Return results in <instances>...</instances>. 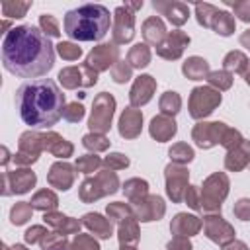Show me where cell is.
<instances>
[{
  "mask_svg": "<svg viewBox=\"0 0 250 250\" xmlns=\"http://www.w3.org/2000/svg\"><path fill=\"white\" fill-rule=\"evenodd\" d=\"M2 62L8 72L20 78H37L55 64L51 39L35 25H18L6 31L2 41Z\"/></svg>",
  "mask_w": 250,
  "mask_h": 250,
  "instance_id": "6da1fadb",
  "label": "cell"
},
{
  "mask_svg": "<svg viewBox=\"0 0 250 250\" xmlns=\"http://www.w3.org/2000/svg\"><path fill=\"white\" fill-rule=\"evenodd\" d=\"M16 107L31 129H49L62 117L64 94L51 78H37L16 90Z\"/></svg>",
  "mask_w": 250,
  "mask_h": 250,
  "instance_id": "7a4b0ae2",
  "label": "cell"
},
{
  "mask_svg": "<svg viewBox=\"0 0 250 250\" xmlns=\"http://www.w3.org/2000/svg\"><path fill=\"white\" fill-rule=\"evenodd\" d=\"M111 16L109 10L102 4H84L74 10H68L62 27L70 39L76 41H100L109 31Z\"/></svg>",
  "mask_w": 250,
  "mask_h": 250,
  "instance_id": "3957f363",
  "label": "cell"
},
{
  "mask_svg": "<svg viewBox=\"0 0 250 250\" xmlns=\"http://www.w3.org/2000/svg\"><path fill=\"white\" fill-rule=\"evenodd\" d=\"M117 188H119L117 176L111 170H102V172H98L96 178H88V180L82 182V186H80V199L90 203V201H96L102 195L115 193Z\"/></svg>",
  "mask_w": 250,
  "mask_h": 250,
  "instance_id": "277c9868",
  "label": "cell"
},
{
  "mask_svg": "<svg viewBox=\"0 0 250 250\" xmlns=\"http://www.w3.org/2000/svg\"><path fill=\"white\" fill-rule=\"evenodd\" d=\"M229 193V178L221 172L209 176L201 188V209L205 211H219L221 201Z\"/></svg>",
  "mask_w": 250,
  "mask_h": 250,
  "instance_id": "5b68a950",
  "label": "cell"
},
{
  "mask_svg": "<svg viewBox=\"0 0 250 250\" xmlns=\"http://www.w3.org/2000/svg\"><path fill=\"white\" fill-rule=\"evenodd\" d=\"M113 109H115L113 96H109L107 92H102L100 96H96L94 105H92V115H90V121H88L90 131L92 133H102V135L105 131H109Z\"/></svg>",
  "mask_w": 250,
  "mask_h": 250,
  "instance_id": "8992f818",
  "label": "cell"
},
{
  "mask_svg": "<svg viewBox=\"0 0 250 250\" xmlns=\"http://www.w3.org/2000/svg\"><path fill=\"white\" fill-rule=\"evenodd\" d=\"M221 104V94L219 90H213L209 86H199L193 88L189 96V115L193 119H203L207 117L217 105Z\"/></svg>",
  "mask_w": 250,
  "mask_h": 250,
  "instance_id": "52a82bcc",
  "label": "cell"
},
{
  "mask_svg": "<svg viewBox=\"0 0 250 250\" xmlns=\"http://www.w3.org/2000/svg\"><path fill=\"white\" fill-rule=\"evenodd\" d=\"M113 45L129 43L135 35V12L127 6H119L113 12Z\"/></svg>",
  "mask_w": 250,
  "mask_h": 250,
  "instance_id": "ba28073f",
  "label": "cell"
},
{
  "mask_svg": "<svg viewBox=\"0 0 250 250\" xmlns=\"http://www.w3.org/2000/svg\"><path fill=\"white\" fill-rule=\"evenodd\" d=\"M59 82L70 90L78 86H94L98 82V72L86 62L82 66H66L59 72Z\"/></svg>",
  "mask_w": 250,
  "mask_h": 250,
  "instance_id": "9c48e42d",
  "label": "cell"
},
{
  "mask_svg": "<svg viewBox=\"0 0 250 250\" xmlns=\"http://www.w3.org/2000/svg\"><path fill=\"white\" fill-rule=\"evenodd\" d=\"M188 176L189 174L182 164H168L166 166V191L174 203H180L184 199L186 189L189 188Z\"/></svg>",
  "mask_w": 250,
  "mask_h": 250,
  "instance_id": "30bf717a",
  "label": "cell"
},
{
  "mask_svg": "<svg viewBox=\"0 0 250 250\" xmlns=\"http://www.w3.org/2000/svg\"><path fill=\"white\" fill-rule=\"evenodd\" d=\"M2 182H4V189H2L4 195H10V193H25V191H29V188L35 186L37 176L31 170L21 168V170H14V172H4Z\"/></svg>",
  "mask_w": 250,
  "mask_h": 250,
  "instance_id": "8fae6325",
  "label": "cell"
},
{
  "mask_svg": "<svg viewBox=\"0 0 250 250\" xmlns=\"http://www.w3.org/2000/svg\"><path fill=\"white\" fill-rule=\"evenodd\" d=\"M229 127L221 121H213V123H197L193 127V141L197 146L201 148H211L213 145L223 141V135Z\"/></svg>",
  "mask_w": 250,
  "mask_h": 250,
  "instance_id": "7c38bea8",
  "label": "cell"
},
{
  "mask_svg": "<svg viewBox=\"0 0 250 250\" xmlns=\"http://www.w3.org/2000/svg\"><path fill=\"white\" fill-rule=\"evenodd\" d=\"M117 61H119V49H117L115 45H109V43L94 47V49L90 51V55L86 57V64H88L90 68H94L96 72L113 66Z\"/></svg>",
  "mask_w": 250,
  "mask_h": 250,
  "instance_id": "4fadbf2b",
  "label": "cell"
},
{
  "mask_svg": "<svg viewBox=\"0 0 250 250\" xmlns=\"http://www.w3.org/2000/svg\"><path fill=\"white\" fill-rule=\"evenodd\" d=\"M203 229L205 234L217 244H227L234 238V229L221 215H207L203 219Z\"/></svg>",
  "mask_w": 250,
  "mask_h": 250,
  "instance_id": "5bb4252c",
  "label": "cell"
},
{
  "mask_svg": "<svg viewBox=\"0 0 250 250\" xmlns=\"http://www.w3.org/2000/svg\"><path fill=\"white\" fill-rule=\"evenodd\" d=\"M189 45V35H186L184 31L180 29H174L166 35V39L156 47V53L162 57V59H168V61H174L178 57H182L184 49Z\"/></svg>",
  "mask_w": 250,
  "mask_h": 250,
  "instance_id": "9a60e30c",
  "label": "cell"
},
{
  "mask_svg": "<svg viewBox=\"0 0 250 250\" xmlns=\"http://www.w3.org/2000/svg\"><path fill=\"white\" fill-rule=\"evenodd\" d=\"M133 213L137 221L148 223V221H158L164 215V201L158 195H146L143 201L133 205Z\"/></svg>",
  "mask_w": 250,
  "mask_h": 250,
  "instance_id": "2e32d148",
  "label": "cell"
},
{
  "mask_svg": "<svg viewBox=\"0 0 250 250\" xmlns=\"http://www.w3.org/2000/svg\"><path fill=\"white\" fill-rule=\"evenodd\" d=\"M154 88H156V82L152 76L148 74H143L135 80L131 92H129V100H131V105L133 107H141L145 105L146 102H150L152 94H154Z\"/></svg>",
  "mask_w": 250,
  "mask_h": 250,
  "instance_id": "e0dca14e",
  "label": "cell"
},
{
  "mask_svg": "<svg viewBox=\"0 0 250 250\" xmlns=\"http://www.w3.org/2000/svg\"><path fill=\"white\" fill-rule=\"evenodd\" d=\"M152 8L156 12H160L162 16H166L172 25H184L189 18V8H188V4H182V2H158V0H154Z\"/></svg>",
  "mask_w": 250,
  "mask_h": 250,
  "instance_id": "ac0fdd59",
  "label": "cell"
},
{
  "mask_svg": "<svg viewBox=\"0 0 250 250\" xmlns=\"http://www.w3.org/2000/svg\"><path fill=\"white\" fill-rule=\"evenodd\" d=\"M47 182L53 186V188H59V189H68L74 182V168L68 164V162H55L47 174Z\"/></svg>",
  "mask_w": 250,
  "mask_h": 250,
  "instance_id": "d6986e66",
  "label": "cell"
},
{
  "mask_svg": "<svg viewBox=\"0 0 250 250\" xmlns=\"http://www.w3.org/2000/svg\"><path fill=\"white\" fill-rule=\"evenodd\" d=\"M141 125H143V115L133 107L125 109L119 117V133L125 139H135L141 133Z\"/></svg>",
  "mask_w": 250,
  "mask_h": 250,
  "instance_id": "ffe728a7",
  "label": "cell"
},
{
  "mask_svg": "<svg viewBox=\"0 0 250 250\" xmlns=\"http://www.w3.org/2000/svg\"><path fill=\"white\" fill-rule=\"evenodd\" d=\"M201 229V221L193 215H188V213H178L174 217V221L170 223V230L176 234V236H191L195 232H199Z\"/></svg>",
  "mask_w": 250,
  "mask_h": 250,
  "instance_id": "44dd1931",
  "label": "cell"
},
{
  "mask_svg": "<svg viewBox=\"0 0 250 250\" xmlns=\"http://www.w3.org/2000/svg\"><path fill=\"white\" fill-rule=\"evenodd\" d=\"M166 35H168V31H166V27H164V21H162L158 16H152V18H148V20L143 23V37H145L146 43L158 47V45L166 39Z\"/></svg>",
  "mask_w": 250,
  "mask_h": 250,
  "instance_id": "7402d4cb",
  "label": "cell"
},
{
  "mask_svg": "<svg viewBox=\"0 0 250 250\" xmlns=\"http://www.w3.org/2000/svg\"><path fill=\"white\" fill-rule=\"evenodd\" d=\"M176 129H178V127H176L174 119L168 117V115H156V117H152V121H150V135H152L156 141H160V143L172 139V137L176 135Z\"/></svg>",
  "mask_w": 250,
  "mask_h": 250,
  "instance_id": "603a6c76",
  "label": "cell"
},
{
  "mask_svg": "<svg viewBox=\"0 0 250 250\" xmlns=\"http://www.w3.org/2000/svg\"><path fill=\"white\" fill-rule=\"evenodd\" d=\"M43 221L49 227H53L57 232H61V234H70V232H78L80 230V221L70 219V217H64L61 213H55V211L45 213Z\"/></svg>",
  "mask_w": 250,
  "mask_h": 250,
  "instance_id": "cb8c5ba5",
  "label": "cell"
},
{
  "mask_svg": "<svg viewBox=\"0 0 250 250\" xmlns=\"http://www.w3.org/2000/svg\"><path fill=\"white\" fill-rule=\"evenodd\" d=\"M248 162H250V143L248 141H242L238 146H234L232 150H229L227 160H225V166H227V170L238 172Z\"/></svg>",
  "mask_w": 250,
  "mask_h": 250,
  "instance_id": "d4e9b609",
  "label": "cell"
},
{
  "mask_svg": "<svg viewBox=\"0 0 250 250\" xmlns=\"http://www.w3.org/2000/svg\"><path fill=\"white\" fill-rule=\"evenodd\" d=\"M182 72L189 78V80H203L209 76V62L201 57H189L184 66H182Z\"/></svg>",
  "mask_w": 250,
  "mask_h": 250,
  "instance_id": "484cf974",
  "label": "cell"
},
{
  "mask_svg": "<svg viewBox=\"0 0 250 250\" xmlns=\"http://www.w3.org/2000/svg\"><path fill=\"white\" fill-rule=\"evenodd\" d=\"M82 223H84V227H88V229H90L96 236H100V238H109L111 232H113L111 223H109L107 219H104L102 215H98V213H86Z\"/></svg>",
  "mask_w": 250,
  "mask_h": 250,
  "instance_id": "4316f807",
  "label": "cell"
},
{
  "mask_svg": "<svg viewBox=\"0 0 250 250\" xmlns=\"http://www.w3.org/2000/svg\"><path fill=\"white\" fill-rule=\"evenodd\" d=\"M45 150L53 152L59 158H66L72 154V145L68 141H64L61 135L57 133H47L45 135Z\"/></svg>",
  "mask_w": 250,
  "mask_h": 250,
  "instance_id": "83f0119b",
  "label": "cell"
},
{
  "mask_svg": "<svg viewBox=\"0 0 250 250\" xmlns=\"http://www.w3.org/2000/svg\"><path fill=\"white\" fill-rule=\"evenodd\" d=\"M123 191H125V195L129 197V201L135 205V203L143 201V199L148 195V184H146L145 180L131 178V180H127V182H125Z\"/></svg>",
  "mask_w": 250,
  "mask_h": 250,
  "instance_id": "f1b7e54d",
  "label": "cell"
},
{
  "mask_svg": "<svg viewBox=\"0 0 250 250\" xmlns=\"http://www.w3.org/2000/svg\"><path fill=\"white\" fill-rule=\"evenodd\" d=\"M127 62L131 64V68H145L150 62V49L146 43H137L131 47L129 55H127Z\"/></svg>",
  "mask_w": 250,
  "mask_h": 250,
  "instance_id": "f546056e",
  "label": "cell"
},
{
  "mask_svg": "<svg viewBox=\"0 0 250 250\" xmlns=\"http://www.w3.org/2000/svg\"><path fill=\"white\" fill-rule=\"evenodd\" d=\"M31 207L33 209H41V211H45V213H49V211H53V209H57V205H59V199H57V195L51 191V189H41V191H37L33 197H31Z\"/></svg>",
  "mask_w": 250,
  "mask_h": 250,
  "instance_id": "4dcf8cb0",
  "label": "cell"
},
{
  "mask_svg": "<svg viewBox=\"0 0 250 250\" xmlns=\"http://www.w3.org/2000/svg\"><path fill=\"white\" fill-rule=\"evenodd\" d=\"M211 29H213L215 33L227 37V35H230V33L234 31V18H232L229 12H221V10H219V12L213 16Z\"/></svg>",
  "mask_w": 250,
  "mask_h": 250,
  "instance_id": "1f68e13d",
  "label": "cell"
},
{
  "mask_svg": "<svg viewBox=\"0 0 250 250\" xmlns=\"http://www.w3.org/2000/svg\"><path fill=\"white\" fill-rule=\"evenodd\" d=\"M119 242L121 244H135L139 240V227H137V219L129 217L121 223L119 227Z\"/></svg>",
  "mask_w": 250,
  "mask_h": 250,
  "instance_id": "d6a6232c",
  "label": "cell"
},
{
  "mask_svg": "<svg viewBox=\"0 0 250 250\" xmlns=\"http://www.w3.org/2000/svg\"><path fill=\"white\" fill-rule=\"evenodd\" d=\"M223 66H225L227 72H244L246 66H248V59H246V55L240 53V51H230V53L225 57Z\"/></svg>",
  "mask_w": 250,
  "mask_h": 250,
  "instance_id": "836d02e7",
  "label": "cell"
},
{
  "mask_svg": "<svg viewBox=\"0 0 250 250\" xmlns=\"http://www.w3.org/2000/svg\"><path fill=\"white\" fill-rule=\"evenodd\" d=\"M180 105H182V100L176 92H164L162 98H160V109H162V115H176L180 111Z\"/></svg>",
  "mask_w": 250,
  "mask_h": 250,
  "instance_id": "e575fe53",
  "label": "cell"
},
{
  "mask_svg": "<svg viewBox=\"0 0 250 250\" xmlns=\"http://www.w3.org/2000/svg\"><path fill=\"white\" fill-rule=\"evenodd\" d=\"M31 8V2H14V0H4L2 2V14L6 18H23L25 12Z\"/></svg>",
  "mask_w": 250,
  "mask_h": 250,
  "instance_id": "d590c367",
  "label": "cell"
},
{
  "mask_svg": "<svg viewBox=\"0 0 250 250\" xmlns=\"http://www.w3.org/2000/svg\"><path fill=\"white\" fill-rule=\"evenodd\" d=\"M31 203H27V201H20V203H16L14 207H12V211H10V221H12V225H23L29 217H31Z\"/></svg>",
  "mask_w": 250,
  "mask_h": 250,
  "instance_id": "8d00e7d4",
  "label": "cell"
},
{
  "mask_svg": "<svg viewBox=\"0 0 250 250\" xmlns=\"http://www.w3.org/2000/svg\"><path fill=\"white\" fill-rule=\"evenodd\" d=\"M168 154H170V158L174 160V164H184V162L193 160V150H191V146H188L186 143L174 145Z\"/></svg>",
  "mask_w": 250,
  "mask_h": 250,
  "instance_id": "74e56055",
  "label": "cell"
},
{
  "mask_svg": "<svg viewBox=\"0 0 250 250\" xmlns=\"http://www.w3.org/2000/svg\"><path fill=\"white\" fill-rule=\"evenodd\" d=\"M107 215H109V219L123 223L125 219L133 217V207L127 205V203H121V201H117V203H109V205H107Z\"/></svg>",
  "mask_w": 250,
  "mask_h": 250,
  "instance_id": "f35d334b",
  "label": "cell"
},
{
  "mask_svg": "<svg viewBox=\"0 0 250 250\" xmlns=\"http://www.w3.org/2000/svg\"><path fill=\"white\" fill-rule=\"evenodd\" d=\"M82 145H84L86 148L98 152V150H105V148L109 146V141H107V137H104L102 133H88V135L82 139Z\"/></svg>",
  "mask_w": 250,
  "mask_h": 250,
  "instance_id": "ab89813d",
  "label": "cell"
},
{
  "mask_svg": "<svg viewBox=\"0 0 250 250\" xmlns=\"http://www.w3.org/2000/svg\"><path fill=\"white\" fill-rule=\"evenodd\" d=\"M104 164V160H100L96 154H84L76 160V170L78 172H84V174H92L96 172L100 166Z\"/></svg>",
  "mask_w": 250,
  "mask_h": 250,
  "instance_id": "60d3db41",
  "label": "cell"
},
{
  "mask_svg": "<svg viewBox=\"0 0 250 250\" xmlns=\"http://www.w3.org/2000/svg\"><path fill=\"white\" fill-rule=\"evenodd\" d=\"M219 10L211 4H195V16H197V21L203 25V27H211V21H213V16L217 14Z\"/></svg>",
  "mask_w": 250,
  "mask_h": 250,
  "instance_id": "b9f144b4",
  "label": "cell"
},
{
  "mask_svg": "<svg viewBox=\"0 0 250 250\" xmlns=\"http://www.w3.org/2000/svg\"><path fill=\"white\" fill-rule=\"evenodd\" d=\"M39 25H41V31H43L47 37H59V35H61L59 21H57L55 16H51V14H41Z\"/></svg>",
  "mask_w": 250,
  "mask_h": 250,
  "instance_id": "7bdbcfd3",
  "label": "cell"
},
{
  "mask_svg": "<svg viewBox=\"0 0 250 250\" xmlns=\"http://www.w3.org/2000/svg\"><path fill=\"white\" fill-rule=\"evenodd\" d=\"M207 80H209L211 86H217L219 92L221 90H229L230 84H232V78H230V74L227 70H213V72H209Z\"/></svg>",
  "mask_w": 250,
  "mask_h": 250,
  "instance_id": "ee69618b",
  "label": "cell"
},
{
  "mask_svg": "<svg viewBox=\"0 0 250 250\" xmlns=\"http://www.w3.org/2000/svg\"><path fill=\"white\" fill-rule=\"evenodd\" d=\"M104 166L107 168V170H121V168H127L129 166V158L125 156V154H121V152H111V154H107L105 158H104Z\"/></svg>",
  "mask_w": 250,
  "mask_h": 250,
  "instance_id": "f6af8a7d",
  "label": "cell"
},
{
  "mask_svg": "<svg viewBox=\"0 0 250 250\" xmlns=\"http://www.w3.org/2000/svg\"><path fill=\"white\" fill-rule=\"evenodd\" d=\"M57 51H59V55H61L62 59H66V61H76V59L82 55V49H80L78 45H74V43H68V41H61V43L57 45Z\"/></svg>",
  "mask_w": 250,
  "mask_h": 250,
  "instance_id": "bcb514c9",
  "label": "cell"
},
{
  "mask_svg": "<svg viewBox=\"0 0 250 250\" xmlns=\"http://www.w3.org/2000/svg\"><path fill=\"white\" fill-rule=\"evenodd\" d=\"M111 76L115 82H127L131 78V64H127L125 61H117L113 66H111Z\"/></svg>",
  "mask_w": 250,
  "mask_h": 250,
  "instance_id": "7dc6e473",
  "label": "cell"
},
{
  "mask_svg": "<svg viewBox=\"0 0 250 250\" xmlns=\"http://www.w3.org/2000/svg\"><path fill=\"white\" fill-rule=\"evenodd\" d=\"M43 250H53V248H61V246H66V240H64V234L61 232H49L45 234V238L39 242Z\"/></svg>",
  "mask_w": 250,
  "mask_h": 250,
  "instance_id": "c3c4849f",
  "label": "cell"
},
{
  "mask_svg": "<svg viewBox=\"0 0 250 250\" xmlns=\"http://www.w3.org/2000/svg\"><path fill=\"white\" fill-rule=\"evenodd\" d=\"M70 250H100L98 242L88 234H76V238L70 244Z\"/></svg>",
  "mask_w": 250,
  "mask_h": 250,
  "instance_id": "681fc988",
  "label": "cell"
},
{
  "mask_svg": "<svg viewBox=\"0 0 250 250\" xmlns=\"http://www.w3.org/2000/svg\"><path fill=\"white\" fill-rule=\"evenodd\" d=\"M62 117H64L66 121H70V123L80 121V119L84 117V105H82V104H78V102L68 104V105L64 107V111H62Z\"/></svg>",
  "mask_w": 250,
  "mask_h": 250,
  "instance_id": "f907efd6",
  "label": "cell"
},
{
  "mask_svg": "<svg viewBox=\"0 0 250 250\" xmlns=\"http://www.w3.org/2000/svg\"><path fill=\"white\" fill-rule=\"evenodd\" d=\"M186 203L191 207V209H201V189H197L195 186H189L186 189V195H184Z\"/></svg>",
  "mask_w": 250,
  "mask_h": 250,
  "instance_id": "816d5d0a",
  "label": "cell"
},
{
  "mask_svg": "<svg viewBox=\"0 0 250 250\" xmlns=\"http://www.w3.org/2000/svg\"><path fill=\"white\" fill-rule=\"evenodd\" d=\"M227 4L232 6L234 14H236L242 21L250 23V2H230V0H227Z\"/></svg>",
  "mask_w": 250,
  "mask_h": 250,
  "instance_id": "f5cc1de1",
  "label": "cell"
},
{
  "mask_svg": "<svg viewBox=\"0 0 250 250\" xmlns=\"http://www.w3.org/2000/svg\"><path fill=\"white\" fill-rule=\"evenodd\" d=\"M234 215L240 219V221H250V199H246V197H242V199H238L236 203H234Z\"/></svg>",
  "mask_w": 250,
  "mask_h": 250,
  "instance_id": "db71d44e",
  "label": "cell"
},
{
  "mask_svg": "<svg viewBox=\"0 0 250 250\" xmlns=\"http://www.w3.org/2000/svg\"><path fill=\"white\" fill-rule=\"evenodd\" d=\"M45 234H49V232L45 230V227L35 225V227H31V229H27V230H25V242H29V244L41 242V240L45 238Z\"/></svg>",
  "mask_w": 250,
  "mask_h": 250,
  "instance_id": "11a10c76",
  "label": "cell"
},
{
  "mask_svg": "<svg viewBox=\"0 0 250 250\" xmlns=\"http://www.w3.org/2000/svg\"><path fill=\"white\" fill-rule=\"evenodd\" d=\"M166 248H168V250H191V244H189V240H188L186 236H174V238L168 242Z\"/></svg>",
  "mask_w": 250,
  "mask_h": 250,
  "instance_id": "9f6ffc18",
  "label": "cell"
},
{
  "mask_svg": "<svg viewBox=\"0 0 250 250\" xmlns=\"http://www.w3.org/2000/svg\"><path fill=\"white\" fill-rule=\"evenodd\" d=\"M39 156H33V154H27V152H18L14 154V162L16 164H33Z\"/></svg>",
  "mask_w": 250,
  "mask_h": 250,
  "instance_id": "6f0895ef",
  "label": "cell"
},
{
  "mask_svg": "<svg viewBox=\"0 0 250 250\" xmlns=\"http://www.w3.org/2000/svg\"><path fill=\"white\" fill-rule=\"evenodd\" d=\"M223 250H248L244 242H238V240H230L223 246Z\"/></svg>",
  "mask_w": 250,
  "mask_h": 250,
  "instance_id": "680465c9",
  "label": "cell"
},
{
  "mask_svg": "<svg viewBox=\"0 0 250 250\" xmlns=\"http://www.w3.org/2000/svg\"><path fill=\"white\" fill-rule=\"evenodd\" d=\"M240 45H244V47H248V49H250V29H248V31H244V33L240 35Z\"/></svg>",
  "mask_w": 250,
  "mask_h": 250,
  "instance_id": "91938a15",
  "label": "cell"
},
{
  "mask_svg": "<svg viewBox=\"0 0 250 250\" xmlns=\"http://www.w3.org/2000/svg\"><path fill=\"white\" fill-rule=\"evenodd\" d=\"M2 154H4V158H2V164H8L10 156H8V148H6V146H2Z\"/></svg>",
  "mask_w": 250,
  "mask_h": 250,
  "instance_id": "94428289",
  "label": "cell"
},
{
  "mask_svg": "<svg viewBox=\"0 0 250 250\" xmlns=\"http://www.w3.org/2000/svg\"><path fill=\"white\" fill-rule=\"evenodd\" d=\"M2 248H4V250H25V246H21V244H16V246H12V248H10V246H6V244H4V246H2Z\"/></svg>",
  "mask_w": 250,
  "mask_h": 250,
  "instance_id": "6125c7cd",
  "label": "cell"
},
{
  "mask_svg": "<svg viewBox=\"0 0 250 250\" xmlns=\"http://www.w3.org/2000/svg\"><path fill=\"white\" fill-rule=\"evenodd\" d=\"M244 80H246V84H250V62H248V66L244 70Z\"/></svg>",
  "mask_w": 250,
  "mask_h": 250,
  "instance_id": "be15d7a7",
  "label": "cell"
},
{
  "mask_svg": "<svg viewBox=\"0 0 250 250\" xmlns=\"http://www.w3.org/2000/svg\"><path fill=\"white\" fill-rule=\"evenodd\" d=\"M119 250H137V248H133V246H127V244H121V248Z\"/></svg>",
  "mask_w": 250,
  "mask_h": 250,
  "instance_id": "e7e4bbea",
  "label": "cell"
},
{
  "mask_svg": "<svg viewBox=\"0 0 250 250\" xmlns=\"http://www.w3.org/2000/svg\"><path fill=\"white\" fill-rule=\"evenodd\" d=\"M53 250H70V246L66 244V246H61V248H53Z\"/></svg>",
  "mask_w": 250,
  "mask_h": 250,
  "instance_id": "03108f58",
  "label": "cell"
}]
</instances>
